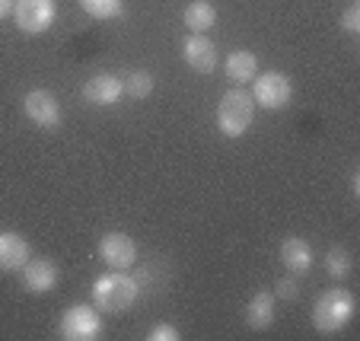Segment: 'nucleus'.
I'll return each instance as SVG.
<instances>
[{"instance_id":"obj_1","label":"nucleus","mask_w":360,"mask_h":341,"mask_svg":"<svg viewBox=\"0 0 360 341\" xmlns=\"http://www.w3.org/2000/svg\"><path fill=\"white\" fill-rule=\"evenodd\" d=\"M137 294H141V284L137 278L124 271H112L96 278L93 284V303L99 313H124L137 303Z\"/></svg>"},{"instance_id":"obj_2","label":"nucleus","mask_w":360,"mask_h":341,"mask_svg":"<svg viewBox=\"0 0 360 341\" xmlns=\"http://www.w3.org/2000/svg\"><path fill=\"white\" fill-rule=\"evenodd\" d=\"M351 316H354V294L345 290V287H332V290H326V294L316 300L313 326H316V332H322V335H335L351 322Z\"/></svg>"},{"instance_id":"obj_3","label":"nucleus","mask_w":360,"mask_h":341,"mask_svg":"<svg viewBox=\"0 0 360 341\" xmlns=\"http://www.w3.org/2000/svg\"><path fill=\"white\" fill-rule=\"evenodd\" d=\"M255 115V99L245 89H230L217 105V124L226 137H243Z\"/></svg>"},{"instance_id":"obj_4","label":"nucleus","mask_w":360,"mask_h":341,"mask_svg":"<svg viewBox=\"0 0 360 341\" xmlns=\"http://www.w3.org/2000/svg\"><path fill=\"white\" fill-rule=\"evenodd\" d=\"M58 335L64 341H93L102 335V316L93 307H68L58 322Z\"/></svg>"},{"instance_id":"obj_5","label":"nucleus","mask_w":360,"mask_h":341,"mask_svg":"<svg viewBox=\"0 0 360 341\" xmlns=\"http://www.w3.org/2000/svg\"><path fill=\"white\" fill-rule=\"evenodd\" d=\"M55 0H16L13 7V20L20 26V32L26 35H39L55 22Z\"/></svg>"},{"instance_id":"obj_6","label":"nucleus","mask_w":360,"mask_h":341,"mask_svg":"<svg viewBox=\"0 0 360 341\" xmlns=\"http://www.w3.org/2000/svg\"><path fill=\"white\" fill-rule=\"evenodd\" d=\"M293 86H290V77L281 74V70H268V74L255 77V93L252 99L262 105V109H284L290 103Z\"/></svg>"},{"instance_id":"obj_7","label":"nucleus","mask_w":360,"mask_h":341,"mask_svg":"<svg viewBox=\"0 0 360 341\" xmlns=\"http://www.w3.org/2000/svg\"><path fill=\"white\" fill-rule=\"evenodd\" d=\"M22 112H26V118L32 124H39V128L51 131L61 124V103H58L55 93H48V89H32V93H26Z\"/></svg>"},{"instance_id":"obj_8","label":"nucleus","mask_w":360,"mask_h":341,"mask_svg":"<svg viewBox=\"0 0 360 341\" xmlns=\"http://www.w3.org/2000/svg\"><path fill=\"white\" fill-rule=\"evenodd\" d=\"M99 259L112 268V271H124L137 262V246L128 233H105L99 239Z\"/></svg>"},{"instance_id":"obj_9","label":"nucleus","mask_w":360,"mask_h":341,"mask_svg":"<svg viewBox=\"0 0 360 341\" xmlns=\"http://www.w3.org/2000/svg\"><path fill=\"white\" fill-rule=\"evenodd\" d=\"M182 58L191 70H198V74H211V70L217 67V48H214V41L204 32H191L188 39H185Z\"/></svg>"},{"instance_id":"obj_10","label":"nucleus","mask_w":360,"mask_h":341,"mask_svg":"<svg viewBox=\"0 0 360 341\" xmlns=\"http://www.w3.org/2000/svg\"><path fill=\"white\" fill-rule=\"evenodd\" d=\"M61 281V271H58L55 262L48 259H29L26 268H22V287L29 294H51Z\"/></svg>"},{"instance_id":"obj_11","label":"nucleus","mask_w":360,"mask_h":341,"mask_svg":"<svg viewBox=\"0 0 360 341\" xmlns=\"http://www.w3.org/2000/svg\"><path fill=\"white\" fill-rule=\"evenodd\" d=\"M122 93H124V80H118L112 74H96L83 86V99L93 105H112L122 99Z\"/></svg>"},{"instance_id":"obj_12","label":"nucleus","mask_w":360,"mask_h":341,"mask_svg":"<svg viewBox=\"0 0 360 341\" xmlns=\"http://www.w3.org/2000/svg\"><path fill=\"white\" fill-rule=\"evenodd\" d=\"M29 255L32 249L20 233H0V271H22Z\"/></svg>"},{"instance_id":"obj_13","label":"nucleus","mask_w":360,"mask_h":341,"mask_svg":"<svg viewBox=\"0 0 360 341\" xmlns=\"http://www.w3.org/2000/svg\"><path fill=\"white\" fill-rule=\"evenodd\" d=\"M281 262L290 274H306L313 268V246L300 236H287L281 243Z\"/></svg>"},{"instance_id":"obj_14","label":"nucleus","mask_w":360,"mask_h":341,"mask_svg":"<svg viewBox=\"0 0 360 341\" xmlns=\"http://www.w3.org/2000/svg\"><path fill=\"white\" fill-rule=\"evenodd\" d=\"M245 322H249V328H255V332L271 328V322H274V294L259 290V294L252 297L249 307H245Z\"/></svg>"},{"instance_id":"obj_15","label":"nucleus","mask_w":360,"mask_h":341,"mask_svg":"<svg viewBox=\"0 0 360 341\" xmlns=\"http://www.w3.org/2000/svg\"><path fill=\"white\" fill-rule=\"evenodd\" d=\"M255 74H259V61H255L252 51H233V55L226 58V77H230V83L243 86V83H249Z\"/></svg>"},{"instance_id":"obj_16","label":"nucleus","mask_w":360,"mask_h":341,"mask_svg":"<svg viewBox=\"0 0 360 341\" xmlns=\"http://www.w3.org/2000/svg\"><path fill=\"white\" fill-rule=\"evenodd\" d=\"M185 26L191 29V32H207V29L217 22V10L207 4V0H195V4H188L185 7Z\"/></svg>"},{"instance_id":"obj_17","label":"nucleus","mask_w":360,"mask_h":341,"mask_svg":"<svg viewBox=\"0 0 360 341\" xmlns=\"http://www.w3.org/2000/svg\"><path fill=\"white\" fill-rule=\"evenodd\" d=\"M80 7L96 20H115L122 13V0H80Z\"/></svg>"},{"instance_id":"obj_18","label":"nucleus","mask_w":360,"mask_h":341,"mask_svg":"<svg viewBox=\"0 0 360 341\" xmlns=\"http://www.w3.org/2000/svg\"><path fill=\"white\" fill-rule=\"evenodd\" d=\"M326 271L332 274L335 281H341V278H347V274H351V255H347V249L335 246L332 252L326 255Z\"/></svg>"},{"instance_id":"obj_19","label":"nucleus","mask_w":360,"mask_h":341,"mask_svg":"<svg viewBox=\"0 0 360 341\" xmlns=\"http://www.w3.org/2000/svg\"><path fill=\"white\" fill-rule=\"evenodd\" d=\"M124 93H131L134 99H147L153 93V74L150 70H134V74L124 80Z\"/></svg>"},{"instance_id":"obj_20","label":"nucleus","mask_w":360,"mask_h":341,"mask_svg":"<svg viewBox=\"0 0 360 341\" xmlns=\"http://www.w3.org/2000/svg\"><path fill=\"white\" fill-rule=\"evenodd\" d=\"M147 338H150V341H179L182 335H179L176 326H169V322H160V326H153V328L147 332Z\"/></svg>"},{"instance_id":"obj_21","label":"nucleus","mask_w":360,"mask_h":341,"mask_svg":"<svg viewBox=\"0 0 360 341\" xmlns=\"http://www.w3.org/2000/svg\"><path fill=\"white\" fill-rule=\"evenodd\" d=\"M341 29H345L347 35L360 32V4H351V7L345 10V16H341Z\"/></svg>"},{"instance_id":"obj_22","label":"nucleus","mask_w":360,"mask_h":341,"mask_svg":"<svg viewBox=\"0 0 360 341\" xmlns=\"http://www.w3.org/2000/svg\"><path fill=\"white\" fill-rule=\"evenodd\" d=\"M274 297H281V300H297V297H300L297 281L281 278V281H278V287H274Z\"/></svg>"},{"instance_id":"obj_23","label":"nucleus","mask_w":360,"mask_h":341,"mask_svg":"<svg viewBox=\"0 0 360 341\" xmlns=\"http://www.w3.org/2000/svg\"><path fill=\"white\" fill-rule=\"evenodd\" d=\"M13 7H16V0H0V20L13 16Z\"/></svg>"},{"instance_id":"obj_24","label":"nucleus","mask_w":360,"mask_h":341,"mask_svg":"<svg viewBox=\"0 0 360 341\" xmlns=\"http://www.w3.org/2000/svg\"><path fill=\"white\" fill-rule=\"evenodd\" d=\"M351 191H354V195H360V172H354V176H351Z\"/></svg>"}]
</instances>
